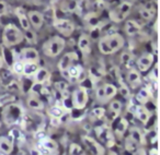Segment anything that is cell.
I'll use <instances>...</instances> for the list:
<instances>
[{"instance_id": "cell-41", "label": "cell", "mask_w": 160, "mask_h": 155, "mask_svg": "<svg viewBox=\"0 0 160 155\" xmlns=\"http://www.w3.org/2000/svg\"><path fill=\"white\" fill-rule=\"evenodd\" d=\"M96 97H97V100H98L100 103H107V101H105L104 89H103V85L99 87L98 89L96 90Z\"/></svg>"}, {"instance_id": "cell-20", "label": "cell", "mask_w": 160, "mask_h": 155, "mask_svg": "<svg viewBox=\"0 0 160 155\" xmlns=\"http://www.w3.org/2000/svg\"><path fill=\"white\" fill-rule=\"evenodd\" d=\"M16 14H17V18H18L19 22H20L21 29H22L23 31L31 29V24H30L29 18H28V13L25 12V10L23 9V8H17Z\"/></svg>"}, {"instance_id": "cell-17", "label": "cell", "mask_w": 160, "mask_h": 155, "mask_svg": "<svg viewBox=\"0 0 160 155\" xmlns=\"http://www.w3.org/2000/svg\"><path fill=\"white\" fill-rule=\"evenodd\" d=\"M133 115L137 118L139 121H142L144 124H146L147 122L150 119V111L146 108L145 105H139V106L135 107V110H134Z\"/></svg>"}, {"instance_id": "cell-42", "label": "cell", "mask_w": 160, "mask_h": 155, "mask_svg": "<svg viewBox=\"0 0 160 155\" xmlns=\"http://www.w3.org/2000/svg\"><path fill=\"white\" fill-rule=\"evenodd\" d=\"M132 55L129 53H127V51H125V53L122 54V56H121V62H122L123 64H128L129 62H131L132 60Z\"/></svg>"}, {"instance_id": "cell-23", "label": "cell", "mask_w": 160, "mask_h": 155, "mask_svg": "<svg viewBox=\"0 0 160 155\" xmlns=\"http://www.w3.org/2000/svg\"><path fill=\"white\" fill-rule=\"evenodd\" d=\"M125 32L128 36H135L142 31V26L140 24L135 20H127L125 22Z\"/></svg>"}, {"instance_id": "cell-15", "label": "cell", "mask_w": 160, "mask_h": 155, "mask_svg": "<svg viewBox=\"0 0 160 155\" xmlns=\"http://www.w3.org/2000/svg\"><path fill=\"white\" fill-rule=\"evenodd\" d=\"M20 56L21 60H23L24 62H38L40 60V54L33 47H25V48H22L20 51Z\"/></svg>"}, {"instance_id": "cell-9", "label": "cell", "mask_w": 160, "mask_h": 155, "mask_svg": "<svg viewBox=\"0 0 160 155\" xmlns=\"http://www.w3.org/2000/svg\"><path fill=\"white\" fill-rule=\"evenodd\" d=\"M81 140H82V143L85 144V146L87 148V150L89 151L91 155H104V148L96 139H93L92 137H89V135H83L81 138Z\"/></svg>"}, {"instance_id": "cell-24", "label": "cell", "mask_w": 160, "mask_h": 155, "mask_svg": "<svg viewBox=\"0 0 160 155\" xmlns=\"http://www.w3.org/2000/svg\"><path fill=\"white\" fill-rule=\"evenodd\" d=\"M27 104H28V106L31 109H33V110H42V109H44V103L40 100L38 94L32 93L31 95L28 97Z\"/></svg>"}, {"instance_id": "cell-3", "label": "cell", "mask_w": 160, "mask_h": 155, "mask_svg": "<svg viewBox=\"0 0 160 155\" xmlns=\"http://www.w3.org/2000/svg\"><path fill=\"white\" fill-rule=\"evenodd\" d=\"M23 40H24L23 31H21L17 25L12 24V23L6 25L2 33L3 46H7V47L17 46V45L21 44Z\"/></svg>"}, {"instance_id": "cell-14", "label": "cell", "mask_w": 160, "mask_h": 155, "mask_svg": "<svg viewBox=\"0 0 160 155\" xmlns=\"http://www.w3.org/2000/svg\"><path fill=\"white\" fill-rule=\"evenodd\" d=\"M28 18H29L30 24L33 26L35 31L42 29L43 24H44V16L42 12L38 11V10H32L28 13Z\"/></svg>"}, {"instance_id": "cell-47", "label": "cell", "mask_w": 160, "mask_h": 155, "mask_svg": "<svg viewBox=\"0 0 160 155\" xmlns=\"http://www.w3.org/2000/svg\"><path fill=\"white\" fill-rule=\"evenodd\" d=\"M60 124H62V120H60V118L51 117V124L53 127H59Z\"/></svg>"}, {"instance_id": "cell-13", "label": "cell", "mask_w": 160, "mask_h": 155, "mask_svg": "<svg viewBox=\"0 0 160 155\" xmlns=\"http://www.w3.org/2000/svg\"><path fill=\"white\" fill-rule=\"evenodd\" d=\"M78 61V55L75 51H69V53H66L60 60L58 61V69L62 71H65L66 69H68L70 66L75 64V62Z\"/></svg>"}, {"instance_id": "cell-1", "label": "cell", "mask_w": 160, "mask_h": 155, "mask_svg": "<svg viewBox=\"0 0 160 155\" xmlns=\"http://www.w3.org/2000/svg\"><path fill=\"white\" fill-rule=\"evenodd\" d=\"M125 40L121 34L114 33L102 37L99 42V50L103 55H112L124 46Z\"/></svg>"}, {"instance_id": "cell-21", "label": "cell", "mask_w": 160, "mask_h": 155, "mask_svg": "<svg viewBox=\"0 0 160 155\" xmlns=\"http://www.w3.org/2000/svg\"><path fill=\"white\" fill-rule=\"evenodd\" d=\"M118 121L114 127V135H118V137H123L124 133L126 132V130L128 129V121H127L126 118L124 117H118L116 118Z\"/></svg>"}, {"instance_id": "cell-37", "label": "cell", "mask_w": 160, "mask_h": 155, "mask_svg": "<svg viewBox=\"0 0 160 155\" xmlns=\"http://www.w3.org/2000/svg\"><path fill=\"white\" fill-rule=\"evenodd\" d=\"M137 148H138V144L128 135V137L125 139V150H126L127 152L133 153V152H135Z\"/></svg>"}, {"instance_id": "cell-49", "label": "cell", "mask_w": 160, "mask_h": 155, "mask_svg": "<svg viewBox=\"0 0 160 155\" xmlns=\"http://www.w3.org/2000/svg\"><path fill=\"white\" fill-rule=\"evenodd\" d=\"M149 155H158V150L157 148H153L149 151Z\"/></svg>"}, {"instance_id": "cell-43", "label": "cell", "mask_w": 160, "mask_h": 155, "mask_svg": "<svg viewBox=\"0 0 160 155\" xmlns=\"http://www.w3.org/2000/svg\"><path fill=\"white\" fill-rule=\"evenodd\" d=\"M150 78L153 80V82L157 83L158 82V63H155L151 69L150 72Z\"/></svg>"}, {"instance_id": "cell-33", "label": "cell", "mask_w": 160, "mask_h": 155, "mask_svg": "<svg viewBox=\"0 0 160 155\" xmlns=\"http://www.w3.org/2000/svg\"><path fill=\"white\" fill-rule=\"evenodd\" d=\"M11 68H12V72L13 73H16V74H18V75H22L23 69H24V61L21 59L14 60L11 63Z\"/></svg>"}, {"instance_id": "cell-16", "label": "cell", "mask_w": 160, "mask_h": 155, "mask_svg": "<svg viewBox=\"0 0 160 155\" xmlns=\"http://www.w3.org/2000/svg\"><path fill=\"white\" fill-rule=\"evenodd\" d=\"M126 81L133 89H136L142 84V75L140 72L136 69H131L126 75Z\"/></svg>"}, {"instance_id": "cell-28", "label": "cell", "mask_w": 160, "mask_h": 155, "mask_svg": "<svg viewBox=\"0 0 160 155\" xmlns=\"http://www.w3.org/2000/svg\"><path fill=\"white\" fill-rule=\"evenodd\" d=\"M156 13V9L152 7V5L149 6H144L142 9L139 10V14L144 20L146 21H150L153 19V16Z\"/></svg>"}, {"instance_id": "cell-26", "label": "cell", "mask_w": 160, "mask_h": 155, "mask_svg": "<svg viewBox=\"0 0 160 155\" xmlns=\"http://www.w3.org/2000/svg\"><path fill=\"white\" fill-rule=\"evenodd\" d=\"M9 138L13 141V143H18V144H22L25 142V137L22 133V131L19 128L14 127L11 130L9 131Z\"/></svg>"}, {"instance_id": "cell-36", "label": "cell", "mask_w": 160, "mask_h": 155, "mask_svg": "<svg viewBox=\"0 0 160 155\" xmlns=\"http://www.w3.org/2000/svg\"><path fill=\"white\" fill-rule=\"evenodd\" d=\"M68 152H69V155H86L83 148L77 143H71L70 145H69Z\"/></svg>"}, {"instance_id": "cell-48", "label": "cell", "mask_w": 160, "mask_h": 155, "mask_svg": "<svg viewBox=\"0 0 160 155\" xmlns=\"http://www.w3.org/2000/svg\"><path fill=\"white\" fill-rule=\"evenodd\" d=\"M133 155H147V153H146V151H145V148H138L135 152H133Z\"/></svg>"}, {"instance_id": "cell-6", "label": "cell", "mask_w": 160, "mask_h": 155, "mask_svg": "<svg viewBox=\"0 0 160 155\" xmlns=\"http://www.w3.org/2000/svg\"><path fill=\"white\" fill-rule=\"evenodd\" d=\"M88 100H89V94H88L87 89L83 87H77L71 95V105L75 109L81 110V109L86 108Z\"/></svg>"}, {"instance_id": "cell-11", "label": "cell", "mask_w": 160, "mask_h": 155, "mask_svg": "<svg viewBox=\"0 0 160 155\" xmlns=\"http://www.w3.org/2000/svg\"><path fill=\"white\" fill-rule=\"evenodd\" d=\"M96 133L98 135L100 142L105 143L109 148L114 145V134L110 128H108L105 126H100L98 128H96Z\"/></svg>"}, {"instance_id": "cell-31", "label": "cell", "mask_w": 160, "mask_h": 155, "mask_svg": "<svg viewBox=\"0 0 160 155\" xmlns=\"http://www.w3.org/2000/svg\"><path fill=\"white\" fill-rule=\"evenodd\" d=\"M40 68L38 62H24V69H23V74L25 77H33L38 69Z\"/></svg>"}, {"instance_id": "cell-40", "label": "cell", "mask_w": 160, "mask_h": 155, "mask_svg": "<svg viewBox=\"0 0 160 155\" xmlns=\"http://www.w3.org/2000/svg\"><path fill=\"white\" fill-rule=\"evenodd\" d=\"M92 8H93L94 13L101 12L105 8V2L103 1V0H96V1L93 2V5H92Z\"/></svg>"}, {"instance_id": "cell-45", "label": "cell", "mask_w": 160, "mask_h": 155, "mask_svg": "<svg viewBox=\"0 0 160 155\" xmlns=\"http://www.w3.org/2000/svg\"><path fill=\"white\" fill-rule=\"evenodd\" d=\"M29 155H43V154L40 151V148H38V145H33V146H30Z\"/></svg>"}, {"instance_id": "cell-39", "label": "cell", "mask_w": 160, "mask_h": 155, "mask_svg": "<svg viewBox=\"0 0 160 155\" xmlns=\"http://www.w3.org/2000/svg\"><path fill=\"white\" fill-rule=\"evenodd\" d=\"M55 89L62 95L64 93H67V90H68V83L65 82V81H57V82L55 83Z\"/></svg>"}, {"instance_id": "cell-19", "label": "cell", "mask_w": 160, "mask_h": 155, "mask_svg": "<svg viewBox=\"0 0 160 155\" xmlns=\"http://www.w3.org/2000/svg\"><path fill=\"white\" fill-rule=\"evenodd\" d=\"M78 48L83 55H89L91 53V42L87 34H81L78 40Z\"/></svg>"}, {"instance_id": "cell-18", "label": "cell", "mask_w": 160, "mask_h": 155, "mask_svg": "<svg viewBox=\"0 0 160 155\" xmlns=\"http://www.w3.org/2000/svg\"><path fill=\"white\" fill-rule=\"evenodd\" d=\"M49 78H51L49 70L46 68H43V67H40L35 72V74L33 75L34 82L38 83V84H45L46 82H48Z\"/></svg>"}, {"instance_id": "cell-30", "label": "cell", "mask_w": 160, "mask_h": 155, "mask_svg": "<svg viewBox=\"0 0 160 155\" xmlns=\"http://www.w3.org/2000/svg\"><path fill=\"white\" fill-rule=\"evenodd\" d=\"M103 89H104V95H105L107 103L109 101H111L116 95V93H118V87L114 84H112V83H105V84H103Z\"/></svg>"}, {"instance_id": "cell-44", "label": "cell", "mask_w": 160, "mask_h": 155, "mask_svg": "<svg viewBox=\"0 0 160 155\" xmlns=\"http://www.w3.org/2000/svg\"><path fill=\"white\" fill-rule=\"evenodd\" d=\"M7 10H8L7 2L3 1V0H0V16H5L7 13Z\"/></svg>"}, {"instance_id": "cell-29", "label": "cell", "mask_w": 160, "mask_h": 155, "mask_svg": "<svg viewBox=\"0 0 160 155\" xmlns=\"http://www.w3.org/2000/svg\"><path fill=\"white\" fill-rule=\"evenodd\" d=\"M150 97H151L150 91H149L148 89H146V87L140 89V91L138 92L137 95H136V100H137V102L139 103L140 105H146L147 103H149Z\"/></svg>"}, {"instance_id": "cell-32", "label": "cell", "mask_w": 160, "mask_h": 155, "mask_svg": "<svg viewBox=\"0 0 160 155\" xmlns=\"http://www.w3.org/2000/svg\"><path fill=\"white\" fill-rule=\"evenodd\" d=\"M23 37H24V40L31 45H34L38 43V36H36L35 31L32 29L23 31Z\"/></svg>"}, {"instance_id": "cell-22", "label": "cell", "mask_w": 160, "mask_h": 155, "mask_svg": "<svg viewBox=\"0 0 160 155\" xmlns=\"http://www.w3.org/2000/svg\"><path fill=\"white\" fill-rule=\"evenodd\" d=\"M14 143L10 138L0 137V152L5 155H10L13 152Z\"/></svg>"}, {"instance_id": "cell-10", "label": "cell", "mask_w": 160, "mask_h": 155, "mask_svg": "<svg viewBox=\"0 0 160 155\" xmlns=\"http://www.w3.org/2000/svg\"><path fill=\"white\" fill-rule=\"evenodd\" d=\"M54 27L64 36H70L75 32V24L68 19H56L53 23Z\"/></svg>"}, {"instance_id": "cell-54", "label": "cell", "mask_w": 160, "mask_h": 155, "mask_svg": "<svg viewBox=\"0 0 160 155\" xmlns=\"http://www.w3.org/2000/svg\"><path fill=\"white\" fill-rule=\"evenodd\" d=\"M0 127H1V121H0Z\"/></svg>"}, {"instance_id": "cell-46", "label": "cell", "mask_w": 160, "mask_h": 155, "mask_svg": "<svg viewBox=\"0 0 160 155\" xmlns=\"http://www.w3.org/2000/svg\"><path fill=\"white\" fill-rule=\"evenodd\" d=\"M118 91H120V93L122 94V96H124V97H127V96L129 95V90L127 89L126 85H122Z\"/></svg>"}, {"instance_id": "cell-7", "label": "cell", "mask_w": 160, "mask_h": 155, "mask_svg": "<svg viewBox=\"0 0 160 155\" xmlns=\"http://www.w3.org/2000/svg\"><path fill=\"white\" fill-rule=\"evenodd\" d=\"M62 74L67 80L76 81V82H83L87 78V73L80 64H72L65 71H62Z\"/></svg>"}, {"instance_id": "cell-34", "label": "cell", "mask_w": 160, "mask_h": 155, "mask_svg": "<svg viewBox=\"0 0 160 155\" xmlns=\"http://www.w3.org/2000/svg\"><path fill=\"white\" fill-rule=\"evenodd\" d=\"M65 113V108L60 105H54L48 109V115L49 117H57L60 118Z\"/></svg>"}, {"instance_id": "cell-5", "label": "cell", "mask_w": 160, "mask_h": 155, "mask_svg": "<svg viewBox=\"0 0 160 155\" xmlns=\"http://www.w3.org/2000/svg\"><path fill=\"white\" fill-rule=\"evenodd\" d=\"M132 9H133V2H131V1H122L118 7L110 11V20L115 23L123 22L128 16V14L131 13Z\"/></svg>"}, {"instance_id": "cell-51", "label": "cell", "mask_w": 160, "mask_h": 155, "mask_svg": "<svg viewBox=\"0 0 160 155\" xmlns=\"http://www.w3.org/2000/svg\"><path fill=\"white\" fill-rule=\"evenodd\" d=\"M18 155H29L27 152H24V151H20V152L18 153Z\"/></svg>"}, {"instance_id": "cell-8", "label": "cell", "mask_w": 160, "mask_h": 155, "mask_svg": "<svg viewBox=\"0 0 160 155\" xmlns=\"http://www.w3.org/2000/svg\"><path fill=\"white\" fill-rule=\"evenodd\" d=\"M38 148L43 155H57L58 153V143L47 135L38 141Z\"/></svg>"}, {"instance_id": "cell-52", "label": "cell", "mask_w": 160, "mask_h": 155, "mask_svg": "<svg viewBox=\"0 0 160 155\" xmlns=\"http://www.w3.org/2000/svg\"><path fill=\"white\" fill-rule=\"evenodd\" d=\"M27 1H29V2H35L34 5H36V2H38V0H27Z\"/></svg>"}, {"instance_id": "cell-2", "label": "cell", "mask_w": 160, "mask_h": 155, "mask_svg": "<svg viewBox=\"0 0 160 155\" xmlns=\"http://www.w3.org/2000/svg\"><path fill=\"white\" fill-rule=\"evenodd\" d=\"M2 119L7 126H14V124L22 122L23 119V108L21 105L16 103H10V104L3 106V109L1 111Z\"/></svg>"}, {"instance_id": "cell-12", "label": "cell", "mask_w": 160, "mask_h": 155, "mask_svg": "<svg viewBox=\"0 0 160 155\" xmlns=\"http://www.w3.org/2000/svg\"><path fill=\"white\" fill-rule=\"evenodd\" d=\"M153 61H155V57H153V55L151 53L142 54L137 59V61H136L138 71L139 72H146V71H148L152 67Z\"/></svg>"}, {"instance_id": "cell-25", "label": "cell", "mask_w": 160, "mask_h": 155, "mask_svg": "<svg viewBox=\"0 0 160 155\" xmlns=\"http://www.w3.org/2000/svg\"><path fill=\"white\" fill-rule=\"evenodd\" d=\"M129 137H131L138 145H140V144H146L144 133H142V131L140 130L138 127H132V128L129 129Z\"/></svg>"}, {"instance_id": "cell-27", "label": "cell", "mask_w": 160, "mask_h": 155, "mask_svg": "<svg viewBox=\"0 0 160 155\" xmlns=\"http://www.w3.org/2000/svg\"><path fill=\"white\" fill-rule=\"evenodd\" d=\"M121 111H122V103L118 100L112 101L109 106V113L111 114V116H112L111 120H115L116 118L120 116Z\"/></svg>"}, {"instance_id": "cell-53", "label": "cell", "mask_w": 160, "mask_h": 155, "mask_svg": "<svg viewBox=\"0 0 160 155\" xmlns=\"http://www.w3.org/2000/svg\"><path fill=\"white\" fill-rule=\"evenodd\" d=\"M0 155H5V154H3V153H1V152H0Z\"/></svg>"}, {"instance_id": "cell-4", "label": "cell", "mask_w": 160, "mask_h": 155, "mask_svg": "<svg viewBox=\"0 0 160 155\" xmlns=\"http://www.w3.org/2000/svg\"><path fill=\"white\" fill-rule=\"evenodd\" d=\"M66 47V40L62 36H53L43 44V53L45 56L55 58L64 51Z\"/></svg>"}, {"instance_id": "cell-35", "label": "cell", "mask_w": 160, "mask_h": 155, "mask_svg": "<svg viewBox=\"0 0 160 155\" xmlns=\"http://www.w3.org/2000/svg\"><path fill=\"white\" fill-rule=\"evenodd\" d=\"M16 101V96L10 92V93H5L0 96V106H6V105L13 103Z\"/></svg>"}, {"instance_id": "cell-50", "label": "cell", "mask_w": 160, "mask_h": 155, "mask_svg": "<svg viewBox=\"0 0 160 155\" xmlns=\"http://www.w3.org/2000/svg\"><path fill=\"white\" fill-rule=\"evenodd\" d=\"M2 66H3V59H2V57L0 56V70H1V68H2Z\"/></svg>"}, {"instance_id": "cell-38", "label": "cell", "mask_w": 160, "mask_h": 155, "mask_svg": "<svg viewBox=\"0 0 160 155\" xmlns=\"http://www.w3.org/2000/svg\"><path fill=\"white\" fill-rule=\"evenodd\" d=\"M105 115V109L103 107H96L90 111V117L93 119H101Z\"/></svg>"}]
</instances>
